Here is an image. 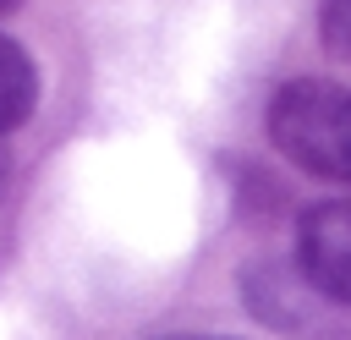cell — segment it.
<instances>
[{"label": "cell", "mask_w": 351, "mask_h": 340, "mask_svg": "<svg viewBox=\"0 0 351 340\" xmlns=\"http://www.w3.org/2000/svg\"><path fill=\"white\" fill-rule=\"evenodd\" d=\"M269 143L329 181H351V93L324 77H296L269 104Z\"/></svg>", "instance_id": "1"}, {"label": "cell", "mask_w": 351, "mask_h": 340, "mask_svg": "<svg viewBox=\"0 0 351 340\" xmlns=\"http://www.w3.org/2000/svg\"><path fill=\"white\" fill-rule=\"evenodd\" d=\"M296 274L335 307H351V197H329L302 214Z\"/></svg>", "instance_id": "2"}, {"label": "cell", "mask_w": 351, "mask_h": 340, "mask_svg": "<svg viewBox=\"0 0 351 340\" xmlns=\"http://www.w3.org/2000/svg\"><path fill=\"white\" fill-rule=\"evenodd\" d=\"M247 302L258 307V318H269V324H280V329H291V335H340V318L335 313H324V307H335L329 296H318L296 269H252L247 274Z\"/></svg>", "instance_id": "3"}, {"label": "cell", "mask_w": 351, "mask_h": 340, "mask_svg": "<svg viewBox=\"0 0 351 340\" xmlns=\"http://www.w3.org/2000/svg\"><path fill=\"white\" fill-rule=\"evenodd\" d=\"M33 104H38V66L11 33H0V137L16 132L33 115Z\"/></svg>", "instance_id": "4"}, {"label": "cell", "mask_w": 351, "mask_h": 340, "mask_svg": "<svg viewBox=\"0 0 351 340\" xmlns=\"http://www.w3.org/2000/svg\"><path fill=\"white\" fill-rule=\"evenodd\" d=\"M324 44L340 60H351V0H329L324 5Z\"/></svg>", "instance_id": "5"}, {"label": "cell", "mask_w": 351, "mask_h": 340, "mask_svg": "<svg viewBox=\"0 0 351 340\" xmlns=\"http://www.w3.org/2000/svg\"><path fill=\"white\" fill-rule=\"evenodd\" d=\"M5 175H11V154H5V137H0V192H5Z\"/></svg>", "instance_id": "6"}, {"label": "cell", "mask_w": 351, "mask_h": 340, "mask_svg": "<svg viewBox=\"0 0 351 340\" xmlns=\"http://www.w3.org/2000/svg\"><path fill=\"white\" fill-rule=\"evenodd\" d=\"M16 5H22V0H0V16H11V11H16Z\"/></svg>", "instance_id": "7"}, {"label": "cell", "mask_w": 351, "mask_h": 340, "mask_svg": "<svg viewBox=\"0 0 351 340\" xmlns=\"http://www.w3.org/2000/svg\"><path fill=\"white\" fill-rule=\"evenodd\" d=\"M192 340H197V335H192Z\"/></svg>", "instance_id": "8"}]
</instances>
